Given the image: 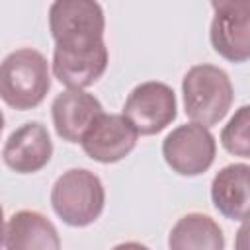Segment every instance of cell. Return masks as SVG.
<instances>
[{"mask_svg":"<svg viewBox=\"0 0 250 250\" xmlns=\"http://www.w3.org/2000/svg\"><path fill=\"white\" fill-rule=\"evenodd\" d=\"M51 88L49 62L31 47L16 49L0 62V98L6 105L25 111L37 107Z\"/></svg>","mask_w":250,"mask_h":250,"instance_id":"1","label":"cell"},{"mask_svg":"<svg viewBox=\"0 0 250 250\" xmlns=\"http://www.w3.org/2000/svg\"><path fill=\"white\" fill-rule=\"evenodd\" d=\"M184 111L191 123L213 127L225 119L232 102L234 88L229 74L215 64H195L182 78Z\"/></svg>","mask_w":250,"mask_h":250,"instance_id":"2","label":"cell"},{"mask_svg":"<svg viewBox=\"0 0 250 250\" xmlns=\"http://www.w3.org/2000/svg\"><path fill=\"white\" fill-rule=\"evenodd\" d=\"M104 10L94 0H57L49 8V31L55 49H96L104 43Z\"/></svg>","mask_w":250,"mask_h":250,"instance_id":"3","label":"cell"},{"mask_svg":"<svg viewBox=\"0 0 250 250\" xmlns=\"http://www.w3.org/2000/svg\"><path fill=\"white\" fill-rule=\"evenodd\" d=\"M51 205L62 223L70 227H88L104 211V184L86 168H70L53 184Z\"/></svg>","mask_w":250,"mask_h":250,"instance_id":"4","label":"cell"},{"mask_svg":"<svg viewBox=\"0 0 250 250\" xmlns=\"http://www.w3.org/2000/svg\"><path fill=\"white\" fill-rule=\"evenodd\" d=\"M217 154L213 133L197 123H186L172 129L162 141L166 164L180 176H199L207 172Z\"/></svg>","mask_w":250,"mask_h":250,"instance_id":"5","label":"cell"},{"mask_svg":"<svg viewBox=\"0 0 250 250\" xmlns=\"http://www.w3.org/2000/svg\"><path fill=\"white\" fill-rule=\"evenodd\" d=\"M121 115L139 135H156L164 131L178 115L176 94L164 82H143L127 96Z\"/></svg>","mask_w":250,"mask_h":250,"instance_id":"6","label":"cell"},{"mask_svg":"<svg viewBox=\"0 0 250 250\" xmlns=\"http://www.w3.org/2000/svg\"><path fill=\"white\" fill-rule=\"evenodd\" d=\"M211 8L215 10V16L209 39L215 53L230 62H246L250 59V2H213Z\"/></svg>","mask_w":250,"mask_h":250,"instance_id":"7","label":"cell"},{"mask_svg":"<svg viewBox=\"0 0 250 250\" xmlns=\"http://www.w3.org/2000/svg\"><path fill=\"white\" fill-rule=\"evenodd\" d=\"M139 133L121 113H100L80 145L86 156L102 164H113L123 160L137 145Z\"/></svg>","mask_w":250,"mask_h":250,"instance_id":"8","label":"cell"},{"mask_svg":"<svg viewBox=\"0 0 250 250\" xmlns=\"http://www.w3.org/2000/svg\"><path fill=\"white\" fill-rule=\"evenodd\" d=\"M53 156V141L47 127L29 121L18 127L2 148L4 164L18 174H35L47 166Z\"/></svg>","mask_w":250,"mask_h":250,"instance_id":"9","label":"cell"},{"mask_svg":"<svg viewBox=\"0 0 250 250\" xmlns=\"http://www.w3.org/2000/svg\"><path fill=\"white\" fill-rule=\"evenodd\" d=\"M100 113H104L100 100L84 90H64L51 104L55 131L66 143H80Z\"/></svg>","mask_w":250,"mask_h":250,"instance_id":"10","label":"cell"},{"mask_svg":"<svg viewBox=\"0 0 250 250\" xmlns=\"http://www.w3.org/2000/svg\"><path fill=\"white\" fill-rule=\"evenodd\" d=\"M107 47L102 43L88 51H53V74L68 90H84L96 84L107 68Z\"/></svg>","mask_w":250,"mask_h":250,"instance_id":"11","label":"cell"},{"mask_svg":"<svg viewBox=\"0 0 250 250\" xmlns=\"http://www.w3.org/2000/svg\"><path fill=\"white\" fill-rule=\"evenodd\" d=\"M248 176L250 166L246 162H234L223 166L211 182V201L215 209L230 221H246L248 217Z\"/></svg>","mask_w":250,"mask_h":250,"instance_id":"12","label":"cell"},{"mask_svg":"<svg viewBox=\"0 0 250 250\" xmlns=\"http://www.w3.org/2000/svg\"><path fill=\"white\" fill-rule=\"evenodd\" d=\"M6 250H61L57 227L39 211H18L6 223Z\"/></svg>","mask_w":250,"mask_h":250,"instance_id":"13","label":"cell"},{"mask_svg":"<svg viewBox=\"0 0 250 250\" xmlns=\"http://www.w3.org/2000/svg\"><path fill=\"white\" fill-rule=\"evenodd\" d=\"M170 250H225V234L215 219L188 213L176 221L168 234Z\"/></svg>","mask_w":250,"mask_h":250,"instance_id":"14","label":"cell"},{"mask_svg":"<svg viewBox=\"0 0 250 250\" xmlns=\"http://www.w3.org/2000/svg\"><path fill=\"white\" fill-rule=\"evenodd\" d=\"M221 145L229 154L248 158L250 156V107L242 105L229 119L221 131Z\"/></svg>","mask_w":250,"mask_h":250,"instance_id":"15","label":"cell"},{"mask_svg":"<svg viewBox=\"0 0 250 250\" xmlns=\"http://www.w3.org/2000/svg\"><path fill=\"white\" fill-rule=\"evenodd\" d=\"M111 250H150V248L141 244V242H121V244L113 246Z\"/></svg>","mask_w":250,"mask_h":250,"instance_id":"16","label":"cell"},{"mask_svg":"<svg viewBox=\"0 0 250 250\" xmlns=\"http://www.w3.org/2000/svg\"><path fill=\"white\" fill-rule=\"evenodd\" d=\"M4 232H6V225H4V211H2V205H0V250L4 246Z\"/></svg>","mask_w":250,"mask_h":250,"instance_id":"17","label":"cell"},{"mask_svg":"<svg viewBox=\"0 0 250 250\" xmlns=\"http://www.w3.org/2000/svg\"><path fill=\"white\" fill-rule=\"evenodd\" d=\"M4 131V115H2V109H0V135Z\"/></svg>","mask_w":250,"mask_h":250,"instance_id":"18","label":"cell"}]
</instances>
